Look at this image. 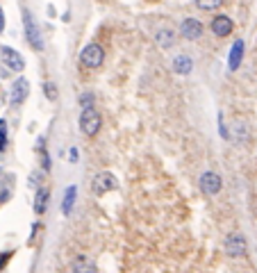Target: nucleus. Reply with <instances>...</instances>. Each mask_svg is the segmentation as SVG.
Listing matches in <instances>:
<instances>
[{
  "label": "nucleus",
  "instance_id": "7ed1b4c3",
  "mask_svg": "<svg viewBox=\"0 0 257 273\" xmlns=\"http://www.w3.org/2000/svg\"><path fill=\"white\" fill-rule=\"evenodd\" d=\"M80 62H82L87 68H98L102 62H105V50H102L98 43L84 46L82 55H80Z\"/></svg>",
  "mask_w": 257,
  "mask_h": 273
},
{
  "label": "nucleus",
  "instance_id": "423d86ee",
  "mask_svg": "<svg viewBox=\"0 0 257 273\" xmlns=\"http://www.w3.org/2000/svg\"><path fill=\"white\" fill-rule=\"evenodd\" d=\"M221 187H223V182H221V175L214 171H205L200 175V189L205 191L207 196H214L221 191Z\"/></svg>",
  "mask_w": 257,
  "mask_h": 273
},
{
  "label": "nucleus",
  "instance_id": "f03ea898",
  "mask_svg": "<svg viewBox=\"0 0 257 273\" xmlns=\"http://www.w3.org/2000/svg\"><path fill=\"white\" fill-rule=\"evenodd\" d=\"M23 25H25V36H28L30 46L34 50H43V39H41V32H39V23L34 21L30 9H23Z\"/></svg>",
  "mask_w": 257,
  "mask_h": 273
},
{
  "label": "nucleus",
  "instance_id": "a211bd4d",
  "mask_svg": "<svg viewBox=\"0 0 257 273\" xmlns=\"http://www.w3.org/2000/svg\"><path fill=\"white\" fill-rule=\"evenodd\" d=\"M7 148V121L0 118V153Z\"/></svg>",
  "mask_w": 257,
  "mask_h": 273
},
{
  "label": "nucleus",
  "instance_id": "4468645a",
  "mask_svg": "<svg viewBox=\"0 0 257 273\" xmlns=\"http://www.w3.org/2000/svg\"><path fill=\"white\" fill-rule=\"evenodd\" d=\"M73 273H96V264L87 255H78L73 259Z\"/></svg>",
  "mask_w": 257,
  "mask_h": 273
},
{
  "label": "nucleus",
  "instance_id": "1a4fd4ad",
  "mask_svg": "<svg viewBox=\"0 0 257 273\" xmlns=\"http://www.w3.org/2000/svg\"><path fill=\"white\" fill-rule=\"evenodd\" d=\"M180 34L184 36V39H200L202 36V23L198 21V18H184L182 25H180Z\"/></svg>",
  "mask_w": 257,
  "mask_h": 273
},
{
  "label": "nucleus",
  "instance_id": "f257e3e1",
  "mask_svg": "<svg viewBox=\"0 0 257 273\" xmlns=\"http://www.w3.org/2000/svg\"><path fill=\"white\" fill-rule=\"evenodd\" d=\"M100 125H102V118H100V114H98L96 109L93 107L82 109V114H80V130H82L84 134L96 136L98 132H100Z\"/></svg>",
  "mask_w": 257,
  "mask_h": 273
},
{
  "label": "nucleus",
  "instance_id": "f8f14e48",
  "mask_svg": "<svg viewBox=\"0 0 257 273\" xmlns=\"http://www.w3.org/2000/svg\"><path fill=\"white\" fill-rule=\"evenodd\" d=\"M171 68H173V73H178V75H189L193 68V59L189 57V55H175L173 62H171Z\"/></svg>",
  "mask_w": 257,
  "mask_h": 273
},
{
  "label": "nucleus",
  "instance_id": "39448f33",
  "mask_svg": "<svg viewBox=\"0 0 257 273\" xmlns=\"http://www.w3.org/2000/svg\"><path fill=\"white\" fill-rule=\"evenodd\" d=\"M225 253H228L230 257H243V255H246V239H243V235L230 232V235L225 237Z\"/></svg>",
  "mask_w": 257,
  "mask_h": 273
},
{
  "label": "nucleus",
  "instance_id": "0eeeda50",
  "mask_svg": "<svg viewBox=\"0 0 257 273\" xmlns=\"http://www.w3.org/2000/svg\"><path fill=\"white\" fill-rule=\"evenodd\" d=\"M0 57H3V64H7V68H12V71H23L25 62H23V57H21V53H16L14 48L3 46V48H0Z\"/></svg>",
  "mask_w": 257,
  "mask_h": 273
},
{
  "label": "nucleus",
  "instance_id": "20e7f679",
  "mask_svg": "<svg viewBox=\"0 0 257 273\" xmlns=\"http://www.w3.org/2000/svg\"><path fill=\"white\" fill-rule=\"evenodd\" d=\"M116 187H119V180H116L114 173H110V171H100L96 177H93V182H91V189L96 191L98 196L107 194V191L116 189Z\"/></svg>",
  "mask_w": 257,
  "mask_h": 273
},
{
  "label": "nucleus",
  "instance_id": "412c9836",
  "mask_svg": "<svg viewBox=\"0 0 257 273\" xmlns=\"http://www.w3.org/2000/svg\"><path fill=\"white\" fill-rule=\"evenodd\" d=\"M69 159H71V162H78V159H80L78 148H71V150H69Z\"/></svg>",
  "mask_w": 257,
  "mask_h": 273
},
{
  "label": "nucleus",
  "instance_id": "dca6fc26",
  "mask_svg": "<svg viewBox=\"0 0 257 273\" xmlns=\"http://www.w3.org/2000/svg\"><path fill=\"white\" fill-rule=\"evenodd\" d=\"M48 200H50V191L48 189H39L37 191V198H34V212L43 214L48 209Z\"/></svg>",
  "mask_w": 257,
  "mask_h": 273
},
{
  "label": "nucleus",
  "instance_id": "4be33fe9",
  "mask_svg": "<svg viewBox=\"0 0 257 273\" xmlns=\"http://www.w3.org/2000/svg\"><path fill=\"white\" fill-rule=\"evenodd\" d=\"M5 30V14H3V7H0V32Z\"/></svg>",
  "mask_w": 257,
  "mask_h": 273
},
{
  "label": "nucleus",
  "instance_id": "9d476101",
  "mask_svg": "<svg viewBox=\"0 0 257 273\" xmlns=\"http://www.w3.org/2000/svg\"><path fill=\"white\" fill-rule=\"evenodd\" d=\"M175 41H178V34H175L173 27H160L155 32V43L160 48H173Z\"/></svg>",
  "mask_w": 257,
  "mask_h": 273
},
{
  "label": "nucleus",
  "instance_id": "6ab92c4d",
  "mask_svg": "<svg viewBox=\"0 0 257 273\" xmlns=\"http://www.w3.org/2000/svg\"><path fill=\"white\" fill-rule=\"evenodd\" d=\"M43 91H46L48 100H57V86H55V82H46V86H43Z\"/></svg>",
  "mask_w": 257,
  "mask_h": 273
},
{
  "label": "nucleus",
  "instance_id": "aec40b11",
  "mask_svg": "<svg viewBox=\"0 0 257 273\" xmlns=\"http://www.w3.org/2000/svg\"><path fill=\"white\" fill-rule=\"evenodd\" d=\"M80 105H82V109L93 107V94H82L80 96Z\"/></svg>",
  "mask_w": 257,
  "mask_h": 273
},
{
  "label": "nucleus",
  "instance_id": "ddd939ff",
  "mask_svg": "<svg viewBox=\"0 0 257 273\" xmlns=\"http://www.w3.org/2000/svg\"><path fill=\"white\" fill-rule=\"evenodd\" d=\"M241 59H243V41L239 39V41H234L232 48H230V57H228L230 71H237L239 64H241Z\"/></svg>",
  "mask_w": 257,
  "mask_h": 273
},
{
  "label": "nucleus",
  "instance_id": "9b49d317",
  "mask_svg": "<svg viewBox=\"0 0 257 273\" xmlns=\"http://www.w3.org/2000/svg\"><path fill=\"white\" fill-rule=\"evenodd\" d=\"M28 94H30V82L25 77H19L14 82V86H12V105H21L28 98Z\"/></svg>",
  "mask_w": 257,
  "mask_h": 273
},
{
  "label": "nucleus",
  "instance_id": "2eb2a0df",
  "mask_svg": "<svg viewBox=\"0 0 257 273\" xmlns=\"http://www.w3.org/2000/svg\"><path fill=\"white\" fill-rule=\"evenodd\" d=\"M75 198H78V187H75V185H71L69 189H66V194H64V203H62V212H64L66 216H69V214L73 212Z\"/></svg>",
  "mask_w": 257,
  "mask_h": 273
},
{
  "label": "nucleus",
  "instance_id": "f3484780",
  "mask_svg": "<svg viewBox=\"0 0 257 273\" xmlns=\"http://www.w3.org/2000/svg\"><path fill=\"white\" fill-rule=\"evenodd\" d=\"M193 3H196L198 9H207V12H212V9L221 7V3H223V0H193Z\"/></svg>",
  "mask_w": 257,
  "mask_h": 273
},
{
  "label": "nucleus",
  "instance_id": "6e6552de",
  "mask_svg": "<svg viewBox=\"0 0 257 273\" xmlns=\"http://www.w3.org/2000/svg\"><path fill=\"white\" fill-rule=\"evenodd\" d=\"M232 30H234V23H232V18L230 16H225V14H221V16H214L212 18V32H214L216 36H230L232 34Z\"/></svg>",
  "mask_w": 257,
  "mask_h": 273
}]
</instances>
